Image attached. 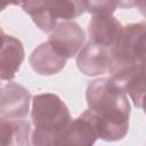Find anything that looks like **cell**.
Returning <instances> with one entry per match:
<instances>
[{
    "label": "cell",
    "instance_id": "6da1fadb",
    "mask_svg": "<svg viewBox=\"0 0 146 146\" xmlns=\"http://www.w3.org/2000/svg\"><path fill=\"white\" fill-rule=\"evenodd\" d=\"M86 99L95 115L98 138L105 141L123 139L129 130L131 106L117 82L111 76L89 82Z\"/></svg>",
    "mask_w": 146,
    "mask_h": 146
},
{
    "label": "cell",
    "instance_id": "7a4b0ae2",
    "mask_svg": "<svg viewBox=\"0 0 146 146\" xmlns=\"http://www.w3.org/2000/svg\"><path fill=\"white\" fill-rule=\"evenodd\" d=\"M72 121L64 100L55 94H39L31 99V144L34 146H59L60 138Z\"/></svg>",
    "mask_w": 146,
    "mask_h": 146
},
{
    "label": "cell",
    "instance_id": "3957f363",
    "mask_svg": "<svg viewBox=\"0 0 146 146\" xmlns=\"http://www.w3.org/2000/svg\"><path fill=\"white\" fill-rule=\"evenodd\" d=\"M146 24L144 21L123 26L115 44L110 48L107 72L117 76L131 68L146 64Z\"/></svg>",
    "mask_w": 146,
    "mask_h": 146
},
{
    "label": "cell",
    "instance_id": "277c9868",
    "mask_svg": "<svg viewBox=\"0 0 146 146\" xmlns=\"http://www.w3.org/2000/svg\"><path fill=\"white\" fill-rule=\"evenodd\" d=\"M88 0H25L22 8L43 32H50L58 23L73 21L87 11Z\"/></svg>",
    "mask_w": 146,
    "mask_h": 146
},
{
    "label": "cell",
    "instance_id": "5b68a950",
    "mask_svg": "<svg viewBox=\"0 0 146 146\" xmlns=\"http://www.w3.org/2000/svg\"><path fill=\"white\" fill-rule=\"evenodd\" d=\"M86 41L82 27L74 21L58 23L50 32L48 42L63 57L72 58L78 55Z\"/></svg>",
    "mask_w": 146,
    "mask_h": 146
},
{
    "label": "cell",
    "instance_id": "8992f818",
    "mask_svg": "<svg viewBox=\"0 0 146 146\" xmlns=\"http://www.w3.org/2000/svg\"><path fill=\"white\" fill-rule=\"evenodd\" d=\"M31 92L23 84L7 82L0 87V115L11 119H24L30 112Z\"/></svg>",
    "mask_w": 146,
    "mask_h": 146
},
{
    "label": "cell",
    "instance_id": "52a82bcc",
    "mask_svg": "<svg viewBox=\"0 0 146 146\" xmlns=\"http://www.w3.org/2000/svg\"><path fill=\"white\" fill-rule=\"evenodd\" d=\"M98 139L94 112L87 110L71 123L64 131L59 146H90Z\"/></svg>",
    "mask_w": 146,
    "mask_h": 146
},
{
    "label": "cell",
    "instance_id": "ba28073f",
    "mask_svg": "<svg viewBox=\"0 0 146 146\" xmlns=\"http://www.w3.org/2000/svg\"><path fill=\"white\" fill-rule=\"evenodd\" d=\"M110 49L88 41L76 55V66L87 76H98L107 72Z\"/></svg>",
    "mask_w": 146,
    "mask_h": 146
},
{
    "label": "cell",
    "instance_id": "9c48e42d",
    "mask_svg": "<svg viewBox=\"0 0 146 146\" xmlns=\"http://www.w3.org/2000/svg\"><path fill=\"white\" fill-rule=\"evenodd\" d=\"M123 25L113 15H92L88 23L89 41L112 48L121 35Z\"/></svg>",
    "mask_w": 146,
    "mask_h": 146
},
{
    "label": "cell",
    "instance_id": "30bf717a",
    "mask_svg": "<svg viewBox=\"0 0 146 146\" xmlns=\"http://www.w3.org/2000/svg\"><path fill=\"white\" fill-rule=\"evenodd\" d=\"M29 62L32 70L36 74L49 76L59 73L65 67L67 58L60 56L52 48V46L46 41L32 51Z\"/></svg>",
    "mask_w": 146,
    "mask_h": 146
},
{
    "label": "cell",
    "instance_id": "8fae6325",
    "mask_svg": "<svg viewBox=\"0 0 146 146\" xmlns=\"http://www.w3.org/2000/svg\"><path fill=\"white\" fill-rule=\"evenodd\" d=\"M25 57L24 46L13 35H6L0 48V81H10L19 71Z\"/></svg>",
    "mask_w": 146,
    "mask_h": 146
},
{
    "label": "cell",
    "instance_id": "7c38bea8",
    "mask_svg": "<svg viewBox=\"0 0 146 146\" xmlns=\"http://www.w3.org/2000/svg\"><path fill=\"white\" fill-rule=\"evenodd\" d=\"M32 123L24 119L0 115V146H26L31 144Z\"/></svg>",
    "mask_w": 146,
    "mask_h": 146
},
{
    "label": "cell",
    "instance_id": "4fadbf2b",
    "mask_svg": "<svg viewBox=\"0 0 146 146\" xmlns=\"http://www.w3.org/2000/svg\"><path fill=\"white\" fill-rule=\"evenodd\" d=\"M145 72L146 64L131 68L117 76L112 78L117 82V84L124 90V92L130 97L135 106L143 108L144 96H145Z\"/></svg>",
    "mask_w": 146,
    "mask_h": 146
},
{
    "label": "cell",
    "instance_id": "5bb4252c",
    "mask_svg": "<svg viewBox=\"0 0 146 146\" xmlns=\"http://www.w3.org/2000/svg\"><path fill=\"white\" fill-rule=\"evenodd\" d=\"M117 8L116 0H88L87 11L91 15H113Z\"/></svg>",
    "mask_w": 146,
    "mask_h": 146
},
{
    "label": "cell",
    "instance_id": "9a60e30c",
    "mask_svg": "<svg viewBox=\"0 0 146 146\" xmlns=\"http://www.w3.org/2000/svg\"><path fill=\"white\" fill-rule=\"evenodd\" d=\"M117 7L122 9L129 8H137L144 15L145 13V0H116Z\"/></svg>",
    "mask_w": 146,
    "mask_h": 146
},
{
    "label": "cell",
    "instance_id": "2e32d148",
    "mask_svg": "<svg viewBox=\"0 0 146 146\" xmlns=\"http://www.w3.org/2000/svg\"><path fill=\"white\" fill-rule=\"evenodd\" d=\"M9 6V0H0V13L3 11Z\"/></svg>",
    "mask_w": 146,
    "mask_h": 146
},
{
    "label": "cell",
    "instance_id": "e0dca14e",
    "mask_svg": "<svg viewBox=\"0 0 146 146\" xmlns=\"http://www.w3.org/2000/svg\"><path fill=\"white\" fill-rule=\"evenodd\" d=\"M25 2V0H9V6L13 5V6H23V3Z\"/></svg>",
    "mask_w": 146,
    "mask_h": 146
},
{
    "label": "cell",
    "instance_id": "ac0fdd59",
    "mask_svg": "<svg viewBox=\"0 0 146 146\" xmlns=\"http://www.w3.org/2000/svg\"><path fill=\"white\" fill-rule=\"evenodd\" d=\"M6 33H5V31H3V29L1 27V25H0V48H1V46H2V43H3V41H5V38H6Z\"/></svg>",
    "mask_w": 146,
    "mask_h": 146
}]
</instances>
